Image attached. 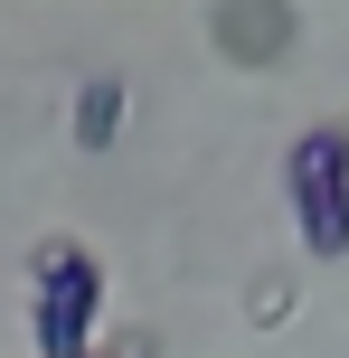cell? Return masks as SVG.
I'll list each match as a JSON object with an SVG mask.
<instances>
[{"label": "cell", "instance_id": "277c9868", "mask_svg": "<svg viewBox=\"0 0 349 358\" xmlns=\"http://www.w3.org/2000/svg\"><path fill=\"white\" fill-rule=\"evenodd\" d=\"M123 104H132L123 76H85V85H76V123H66V132H76V151H85V161L123 142Z\"/></svg>", "mask_w": 349, "mask_h": 358}, {"label": "cell", "instance_id": "8992f818", "mask_svg": "<svg viewBox=\"0 0 349 358\" xmlns=\"http://www.w3.org/2000/svg\"><path fill=\"white\" fill-rule=\"evenodd\" d=\"M245 311H255V321H293V283H283V273H264V283L245 292Z\"/></svg>", "mask_w": 349, "mask_h": 358}, {"label": "cell", "instance_id": "6da1fadb", "mask_svg": "<svg viewBox=\"0 0 349 358\" xmlns=\"http://www.w3.org/2000/svg\"><path fill=\"white\" fill-rule=\"evenodd\" d=\"M29 330L38 358H85L104 330V255H85L76 236H48L29 255Z\"/></svg>", "mask_w": 349, "mask_h": 358}, {"label": "cell", "instance_id": "5b68a950", "mask_svg": "<svg viewBox=\"0 0 349 358\" xmlns=\"http://www.w3.org/2000/svg\"><path fill=\"white\" fill-rule=\"evenodd\" d=\"M85 358H161V340H151V330H94Z\"/></svg>", "mask_w": 349, "mask_h": 358}, {"label": "cell", "instance_id": "7a4b0ae2", "mask_svg": "<svg viewBox=\"0 0 349 358\" xmlns=\"http://www.w3.org/2000/svg\"><path fill=\"white\" fill-rule=\"evenodd\" d=\"M283 198H293L302 255H312V264H340L349 255V132L340 123L293 132V151H283Z\"/></svg>", "mask_w": 349, "mask_h": 358}, {"label": "cell", "instance_id": "3957f363", "mask_svg": "<svg viewBox=\"0 0 349 358\" xmlns=\"http://www.w3.org/2000/svg\"><path fill=\"white\" fill-rule=\"evenodd\" d=\"M208 38H218L227 66H283L293 57V0H218L208 10Z\"/></svg>", "mask_w": 349, "mask_h": 358}]
</instances>
